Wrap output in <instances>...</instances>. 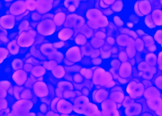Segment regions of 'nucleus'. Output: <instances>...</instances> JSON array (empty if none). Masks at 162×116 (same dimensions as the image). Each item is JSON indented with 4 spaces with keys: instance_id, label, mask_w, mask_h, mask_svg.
Instances as JSON below:
<instances>
[{
    "instance_id": "nucleus-1",
    "label": "nucleus",
    "mask_w": 162,
    "mask_h": 116,
    "mask_svg": "<svg viewBox=\"0 0 162 116\" xmlns=\"http://www.w3.org/2000/svg\"><path fill=\"white\" fill-rule=\"evenodd\" d=\"M25 5L24 2L19 1L14 2L11 7V11L13 13L22 12L25 10Z\"/></svg>"
},
{
    "instance_id": "nucleus-2",
    "label": "nucleus",
    "mask_w": 162,
    "mask_h": 116,
    "mask_svg": "<svg viewBox=\"0 0 162 116\" xmlns=\"http://www.w3.org/2000/svg\"><path fill=\"white\" fill-rule=\"evenodd\" d=\"M6 2H10L13 1V0H5Z\"/></svg>"
}]
</instances>
